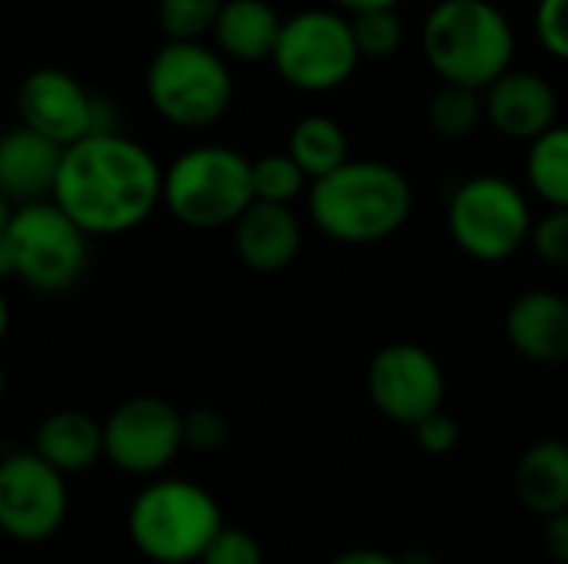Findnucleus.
Here are the masks:
<instances>
[{
    "instance_id": "nucleus-1",
    "label": "nucleus",
    "mask_w": 568,
    "mask_h": 564,
    "mask_svg": "<svg viewBox=\"0 0 568 564\" xmlns=\"http://www.w3.org/2000/svg\"><path fill=\"white\" fill-rule=\"evenodd\" d=\"M50 199L87 236H120L160 206L163 170L136 140L93 133L63 150Z\"/></svg>"
},
{
    "instance_id": "nucleus-2",
    "label": "nucleus",
    "mask_w": 568,
    "mask_h": 564,
    "mask_svg": "<svg viewBox=\"0 0 568 564\" xmlns=\"http://www.w3.org/2000/svg\"><path fill=\"white\" fill-rule=\"evenodd\" d=\"M313 226L349 246L389 239L413 216L409 180L379 160H349L310 186Z\"/></svg>"
},
{
    "instance_id": "nucleus-3",
    "label": "nucleus",
    "mask_w": 568,
    "mask_h": 564,
    "mask_svg": "<svg viewBox=\"0 0 568 564\" xmlns=\"http://www.w3.org/2000/svg\"><path fill=\"white\" fill-rule=\"evenodd\" d=\"M423 53L443 83L483 93L513 70L516 33L489 0H439L423 23Z\"/></svg>"
},
{
    "instance_id": "nucleus-4",
    "label": "nucleus",
    "mask_w": 568,
    "mask_h": 564,
    "mask_svg": "<svg viewBox=\"0 0 568 564\" xmlns=\"http://www.w3.org/2000/svg\"><path fill=\"white\" fill-rule=\"evenodd\" d=\"M220 529V502L203 485L186 479L150 482L133 499L126 515L130 542L143 558L156 564L200 562Z\"/></svg>"
},
{
    "instance_id": "nucleus-5",
    "label": "nucleus",
    "mask_w": 568,
    "mask_h": 564,
    "mask_svg": "<svg viewBox=\"0 0 568 564\" xmlns=\"http://www.w3.org/2000/svg\"><path fill=\"white\" fill-rule=\"evenodd\" d=\"M160 203L190 229L233 226L253 203L250 160L230 146H193L163 170Z\"/></svg>"
},
{
    "instance_id": "nucleus-6",
    "label": "nucleus",
    "mask_w": 568,
    "mask_h": 564,
    "mask_svg": "<svg viewBox=\"0 0 568 564\" xmlns=\"http://www.w3.org/2000/svg\"><path fill=\"white\" fill-rule=\"evenodd\" d=\"M146 100L166 123L203 130L230 110L233 73L213 47L166 40L146 66Z\"/></svg>"
},
{
    "instance_id": "nucleus-7",
    "label": "nucleus",
    "mask_w": 568,
    "mask_h": 564,
    "mask_svg": "<svg viewBox=\"0 0 568 564\" xmlns=\"http://www.w3.org/2000/svg\"><path fill=\"white\" fill-rule=\"evenodd\" d=\"M453 243L479 263H506L529 246L532 209L526 193L496 173L463 180L446 209Z\"/></svg>"
},
{
    "instance_id": "nucleus-8",
    "label": "nucleus",
    "mask_w": 568,
    "mask_h": 564,
    "mask_svg": "<svg viewBox=\"0 0 568 564\" xmlns=\"http://www.w3.org/2000/svg\"><path fill=\"white\" fill-rule=\"evenodd\" d=\"M7 239L13 249V279L50 296L67 293L90 259V236L53 199L13 206Z\"/></svg>"
},
{
    "instance_id": "nucleus-9",
    "label": "nucleus",
    "mask_w": 568,
    "mask_h": 564,
    "mask_svg": "<svg viewBox=\"0 0 568 564\" xmlns=\"http://www.w3.org/2000/svg\"><path fill=\"white\" fill-rule=\"evenodd\" d=\"M276 73L306 93H326L343 86L359 63V50L353 40L349 17L336 10H300L283 20L276 50Z\"/></svg>"
},
{
    "instance_id": "nucleus-10",
    "label": "nucleus",
    "mask_w": 568,
    "mask_h": 564,
    "mask_svg": "<svg viewBox=\"0 0 568 564\" xmlns=\"http://www.w3.org/2000/svg\"><path fill=\"white\" fill-rule=\"evenodd\" d=\"M70 495L57 469L40 455L10 452L0 459V535L20 545L53 539L67 519Z\"/></svg>"
},
{
    "instance_id": "nucleus-11",
    "label": "nucleus",
    "mask_w": 568,
    "mask_h": 564,
    "mask_svg": "<svg viewBox=\"0 0 568 564\" xmlns=\"http://www.w3.org/2000/svg\"><path fill=\"white\" fill-rule=\"evenodd\" d=\"M183 449V412L160 396H133L103 422V455L130 475L163 472Z\"/></svg>"
},
{
    "instance_id": "nucleus-12",
    "label": "nucleus",
    "mask_w": 568,
    "mask_h": 564,
    "mask_svg": "<svg viewBox=\"0 0 568 564\" xmlns=\"http://www.w3.org/2000/svg\"><path fill=\"white\" fill-rule=\"evenodd\" d=\"M366 392L379 416L413 429L419 419L443 409L446 372L426 346L389 342L366 369Z\"/></svg>"
},
{
    "instance_id": "nucleus-13",
    "label": "nucleus",
    "mask_w": 568,
    "mask_h": 564,
    "mask_svg": "<svg viewBox=\"0 0 568 564\" xmlns=\"http://www.w3.org/2000/svg\"><path fill=\"white\" fill-rule=\"evenodd\" d=\"M17 113L20 126L40 133L60 150L93 133V93L60 66H40L23 76L17 90Z\"/></svg>"
},
{
    "instance_id": "nucleus-14",
    "label": "nucleus",
    "mask_w": 568,
    "mask_h": 564,
    "mask_svg": "<svg viewBox=\"0 0 568 564\" xmlns=\"http://www.w3.org/2000/svg\"><path fill=\"white\" fill-rule=\"evenodd\" d=\"M486 120L509 140L532 143L556 126L559 100L546 76L532 70H506L493 86L483 90Z\"/></svg>"
},
{
    "instance_id": "nucleus-15",
    "label": "nucleus",
    "mask_w": 568,
    "mask_h": 564,
    "mask_svg": "<svg viewBox=\"0 0 568 564\" xmlns=\"http://www.w3.org/2000/svg\"><path fill=\"white\" fill-rule=\"evenodd\" d=\"M509 346L542 366L568 359V299L552 289H529L513 299L506 312Z\"/></svg>"
},
{
    "instance_id": "nucleus-16",
    "label": "nucleus",
    "mask_w": 568,
    "mask_h": 564,
    "mask_svg": "<svg viewBox=\"0 0 568 564\" xmlns=\"http://www.w3.org/2000/svg\"><path fill=\"white\" fill-rule=\"evenodd\" d=\"M233 246L236 256L253 273L270 276V273H283L300 256L303 229L290 206L253 199L243 209V216L233 223Z\"/></svg>"
},
{
    "instance_id": "nucleus-17",
    "label": "nucleus",
    "mask_w": 568,
    "mask_h": 564,
    "mask_svg": "<svg viewBox=\"0 0 568 564\" xmlns=\"http://www.w3.org/2000/svg\"><path fill=\"white\" fill-rule=\"evenodd\" d=\"M63 150L27 126H13L0 136V196L27 206L53 196Z\"/></svg>"
},
{
    "instance_id": "nucleus-18",
    "label": "nucleus",
    "mask_w": 568,
    "mask_h": 564,
    "mask_svg": "<svg viewBox=\"0 0 568 564\" xmlns=\"http://www.w3.org/2000/svg\"><path fill=\"white\" fill-rule=\"evenodd\" d=\"M33 455H40L60 475L87 472L103 459V425L87 412L60 409L37 425Z\"/></svg>"
},
{
    "instance_id": "nucleus-19",
    "label": "nucleus",
    "mask_w": 568,
    "mask_h": 564,
    "mask_svg": "<svg viewBox=\"0 0 568 564\" xmlns=\"http://www.w3.org/2000/svg\"><path fill=\"white\" fill-rule=\"evenodd\" d=\"M283 20L266 0H223L220 17L213 23L216 53L233 60H266L276 50Z\"/></svg>"
},
{
    "instance_id": "nucleus-20",
    "label": "nucleus",
    "mask_w": 568,
    "mask_h": 564,
    "mask_svg": "<svg viewBox=\"0 0 568 564\" xmlns=\"http://www.w3.org/2000/svg\"><path fill=\"white\" fill-rule=\"evenodd\" d=\"M516 495L539 519L568 512V442L542 439L523 452L516 465Z\"/></svg>"
},
{
    "instance_id": "nucleus-21",
    "label": "nucleus",
    "mask_w": 568,
    "mask_h": 564,
    "mask_svg": "<svg viewBox=\"0 0 568 564\" xmlns=\"http://www.w3.org/2000/svg\"><path fill=\"white\" fill-rule=\"evenodd\" d=\"M286 156L303 170L310 183H316L329 176L333 170H339L343 163H349V140L333 116L313 113V116H303L290 130Z\"/></svg>"
},
{
    "instance_id": "nucleus-22",
    "label": "nucleus",
    "mask_w": 568,
    "mask_h": 564,
    "mask_svg": "<svg viewBox=\"0 0 568 564\" xmlns=\"http://www.w3.org/2000/svg\"><path fill=\"white\" fill-rule=\"evenodd\" d=\"M526 180L549 209H568V126H552L529 143Z\"/></svg>"
},
{
    "instance_id": "nucleus-23",
    "label": "nucleus",
    "mask_w": 568,
    "mask_h": 564,
    "mask_svg": "<svg viewBox=\"0 0 568 564\" xmlns=\"http://www.w3.org/2000/svg\"><path fill=\"white\" fill-rule=\"evenodd\" d=\"M483 120H486V106L479 90L443 83L429 100V126L446 140H463L476 133Z\"/></svg>"
},
{
    "instance_id": "nucleus-24",
    "label": "nucleus",
    "mask_w": 568,
    "mask_h": 564,
    "mask_svg": "<svg viewBox=\"0 0 568 564\" xmlns=\"http://www.w3.org/2000/svg\"><path fill=\"white\" fill-rule=\"evenodd\" d=\"M223 0H156V23L166 40L196 43L200 37L213 33Z\"/></svg>"
},
{
    "instance_id": "nucleus-25",
    "label": "nucleus",
    "mask_w": 568,
    "mask_h": 564,
    "mask_svg": "<svg viewBox=\"0 0 568 564\" xmlns=\"http://www.w3.org/2000/svg\"><path fill=\"white\" fill-rule=\"evenodd\" d=\"M250 180H253V199L276 203V206H290L306 189L303 170L286 153L253 160L250 163Z\"/></svg>"
},
{
    "instance_id": "nucleus-26",
    "label": "nucleus",
    "mask_w": 568,
    "mask_h": 564,
    "mask_svg": "<svg viewBox=\"0 0 568 564\" xmlns=\"http://www.w3.org/2000/svg\"><path fill=\"white\" fill-rule=\"evenodd\" d=\"M353 27V40L359 57H393L403 43V23L396 17V10H369V13H356L349 17Z\"/></svg>"
},
{
    "instance_id": "nucleus-27",
    "label": "nucleus",
    "mask_w": 568,
    "mask_h": 564,
    "mask_svg": "<svg viewBox=\"0 0 568 564\" xmlns=\"http://www.w3.org/2000/svg\"><path fill=\"white\" fill-rule=\"evenodd\" d=\"M529 246L542 263L568 269V209H549L546 216L532 219Z\"/></svg>"
},
{
    "instance_id": "nucleus-28",
    "label": "nucleus",
    "mask_w": 568,
    "mask_h": 564,
    "mask_svg": "<svg viewBox=\"0 0 568 564\" xmlns=\"http://www.w3.org/2000/svg\"><path fill=\"white\" fill-rule=\"evenodd\" d=\"M226 439H230V422L220 409L196 406V409L183 412V449L216 452L226 445Z\"/></svg>"
},
{
    "instance_id": "nucleus-29",
    "label": "nucleus",
    "mask_w": 568,
    "mask_h": 564,
    "mask_svg": "<svg viewBox=\"0 0 568 564\" xmlns=\"http://www.w3.org/2000/svg\"><path fill=\"white\" fill-rule=\"evenodd\" d=\"M196 564H263V548L246 529L223 525Z\"/></svg>"
},
{
    "instance_id": "nucleus-30",
    "label": "nucleus",
    "mask_w": 568,
    "mask_h": 564,
    "mask_svg": "<svg viewBox=\"0 0 568 564\" xmlns=\"http://www.w3.org/2000/svg\"><path fill=\"white\" fill-rule=\"evenodd\" d=\"M413 435H416V445L426 452V455H449L456 452L463 432H459V422L446 412V409H436L429 412L426 419H419L413 425Z\"/></svg>"
},
{
    "instance_id": "nucleus-31",
    "label": "nucleus",
    "mask_w": 568,
    "mask_h": 564,
    "mask_svg": "<svg viewBox=\"0 0 568 564\" xmlns=\"http://www.w3.org/2000/svg\"><path fill=\"white\" fill-rule=\"evenodd\" d=\"M536 37L552 57L568 60V0H539Z\"/></svg>"
},
{
    "instance_id": "nucleus-32",
    "label": "nucleus",
    "mask_w": 568,
    "mask_h": 564,
    "mask_svg": "<svg viewBox=\"0 0 568 564\" xmlns=\"http://www.w3.org/2000/svg\"><path fill=\"white\" fill-rule=\"evenodd\" d=\"M542 545L549 552V558L559 564H568V512H559L552 519H546L542 525Z\"/></svg>"
},
{
    "instance_id": "nucleus-33",
    "label": "nucleus",
    "mask_w": 568,
    "mask_h": 564,
    "mask_svg": "<svg viewBox=\"0 0 568 564\" xmlns=\"http://www.w3.org/2000/svg\"><path fill=\"white\" fill-rule=\"evenodd\" d=\"M329 564H403V562H399V555H386V552H376V548H353V552L336 555Z\"/></svg>"
},
{
    "instance_id": "nucleus-34",
    "label": "nucleus",
    "mask_w": 568,
    "mask_h": 564,
    "mask_svg": "<svg viewBox=\"0 0 568 564\" xmlns=\"http://www.w3.org/2000/svg\"><path fill=\"white\" fill-rule=\"evenodd\" d=\"M339 10H346L349 17H356V13H369V10H393L396 7V0H333Z\"/></svg>"
},
{
    "instance_id": "nucleus-35",
    "label": "nucleus",
    "mask_w": 568,
    "mask_h": 564,
    "mask_svg": "<svg viewBox=\"0 0 568 564\" xmlns=\"http://www.w3.org/2000/svg\"><path fill=\"white\" fill-rule=\"evenodd\" d=\"M3 279H13V249H10L7 229L0 233V283Z\"/></svg>"
},
{
    "instance_id": "nucleus-36",
    "label": "nucleus",
    "mask_w": 568,
    "mask_h": 564,
    "mask_svg": "<svg viewBox=\"0 0 568 564\" xmlns=\"http://www.w3.org/2000/svg\"><path fill=\"white\" fill-rule=\"evenodd\" d=\"M7 326H10V309H7V299L0 296V342L7 336Z\"/></svg>"
},
{
    "instance_id": "nucleus-37",
    "label": "nucleus",
    "mask_w": 568,
    "mask_h": 564,
    "mask_svg": "<svg viewBox=\"0 0 568 564\" xmlns=\"http://www.w3.org/2000/svg\"><path fill=\"white\" fill-rule=\"evenodd\" d=\"M10 216H13V206L0 196V233L7 229V223H10Z\"/></svg>"
},
{
    "instance_id": "nucleus-38",
    "label": "nucleus",
    "mask_w": 568,
    "mask_h": 564,
    "mask_svg": "<svg viewBox=\"0 0 568 564\" xmlns=\"http://www.w3.org/2000/svg\"><path fill=\"white\" fill-rule=\"evenodd\" d=\"M3 389H7V379H3V366H0V402H3Z\"/></svg>"
},
{
    "instance_id": "nucleus-39",
    "label": "nucleus",
    "mask_w": 568,
    "mask_h": 564,
    "mask_svg": "<svg viewBox=\"0 0 568 564\" xmlns=\"http://www.w3.org/2000/svg\"><path fill=\"white\" fill-rule=\"evenodd\" d=\"M0 539H3V535H0Z\"/></svg>"
}]
</instances>
